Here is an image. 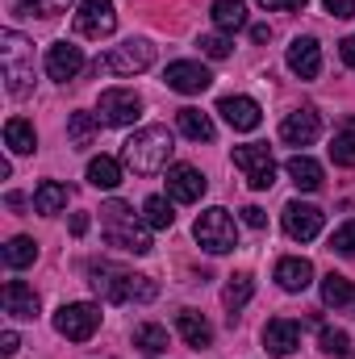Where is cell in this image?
Masks as SVG:
<instances>
[{"mask_svg": "<svg viewBox=\"0 0 355 359\" xmlns=\"http://www.w3.org/2000/svg\"><path fill=\"white\" fill-rule=\"evenodd\" d=\"M34 259H38V243H34V238L17 234V238H8V243H4V264H8L13 271H17V268H29Z\"/></svg>", "mask_w": 355, "mask_h": 359, "instance_id": "cell-30", "label": "cell"}, {"mask_svg": "<svg viewBox=\"0 0 355 359\" xmlns=\"http://www.w3.org/2000/svg\"><path fill=\"white\" fill-rule=\"evenodd\" d=\"M196 46H201V55H209V59H226V55H230V38H226V34H209V38H201Z\"/></svg>", "mask_w": 355, "mask_h": 359, "instance_id": "cell-38", "label": "cell"}, {"mask_svg": "<svg viewBox=\"0 0 355 359\" xmlns=\"http://www.w3.org/2000/svg\"><path fill=\"white\" fill-rule=\"evenodd\" d=\"M318 134H322V117L314 109H297L280 121V142H288V147H309V142H318Z\"/></svg>", "mask_w": 355, "mask_h": 359, "instance_id": "cell-14", "label": "cell"}, {"mask_svg": "<svg viewBox=\"0 0 355 359\" xmlns=\"http://www.w3.org/2000/svg\"><path fill=\"white\" fill-rule=\"evenodd\" d=\"M284 172H288V180H293L301 192H318V188H322V163L309 159V155H293V159L284 163Z\"/></svg>", "mask_w": 355, "mask_h": 359, "instance_id": "cell-23", "label": "cell"}, {"mask_svg": "<svg viewBox=\"0 0 355 359\" xmlns=\"http://www.w3.org/2000/svg\"><path fill=\"white\" fill-rule=\"evenodd\" d=\"M96 113H100L105 126H134L142 117V96L134 88H105Z\"/></svg>", "mask_w": 355, "mask_h": 359, "instance_id": "cell-9", "label": "cell"}, {"mask_svg": "<svg viewBox=\"0 0 355 359\" xmlns=\"http://www.w3.org/2000/svg\"><path fill=\"white\" fill-rule=\"evenodd\" d=\"M288 72L293 76H301V80H318V72H322V46H318V38H293V46H288Z\"/></svg>", "mask_w": 355, "mask_h": 359, "instance_id": "cell-16", "label": "cell"}, {"mask_svg": "<svg viewBox=\"0 0 355 359\" xmlns=\"http://www.w3.org/2000/svg\"><path fill=\"white\" fill-rule=\"evenodd\" d=\"M142 222H147L151 230H168V226L176 222L172 201H168V196H147V201H142Z\"/></svg>", "mask_w": 355, "mask_h": 359, "instance_id": "cell-31", "label": "cell"}, {"mask_svg": "<svg viewBox=\"0 0 355 359\" xmlns=\"http://www.w3.org/2000/svg\"><path fill=\"white\" fill-rule=\"evenodd\" d=\"M351 297H355V284L347 280V276H339V271L322 276V305H326V309H339V313H347Z\"/></svg>", "mask_w": 355, "mask_h": 359, "instance_id": "cell-26", "label": "cell"}, {"mask_svg": "<svg viewBox=\"0 0 355 359\" xmlns=\"http://www.w3.org/2000/svg\"><path fill=\"white\" fill-rule=\"evenodd\" d=\"M192 234H196V243H201L209 255H226V251H234V247H239V222H234V217H230V209H222V205L205 209V213L196 217Z\"/></svg>", "mask_w": 355, "mask_h": 359, "instance_id": "cell-5", "label": "cell"}, {"mask_svg": "<svg viewBox=\"0 0 355 359\" xmlns=\"http://www.w3.org/2000/svg\"><path fill=\"white\" fill-rule=\"evenodd\" d=\"M0 72L8 96H29L34 92V42L21 38L17 29L0 34Z\"/></svg>", "mask_w": 355, "mask_h": 359, "instance_id": "cell-4", "label": "cell"}, {"mask_svg": "<svg viewBox=\"0 0 355 359\" xmlns=\"http://www.w3.org/2000/svg\"><path fill=\"white\" fill-rule=\"evenodd\" d=\"M80 67H84V50H80L76 42H55V46L46 50V76H51V80L67 84V80L80 76Z\"/></svg>", "mask_w": 355, "mask_h": 359, "instance_id": "cell-15", "label": "cell"}, {"mask_svg": "<svg viewBox=\"0 0 355 359\" xmlns=\"http://www.w3.org/2000/svg\"><path fill=\"white\" fill-rule=\"evenodd\" d=\"M4 147H8L13 155H34V151H38L34 121H25V117H8V121H4Z\"/></svg>", "mask_w": 355, "mask_h": 359, "instance_id": "cell-22", "label": "cell"}, {"mask_svg": "<svg viewBox=\"0 0 355 359\" xmlns=\"http://www.w3.org/2000/svg\"><path fill=\"white\" fill-rule=\"evenodd\" d=\"M151 63H155V46H151V42H142V38H134V42L113 46L96 67H100V72H109V76H138V72H147Z\"/></svg>", "mask_w": 355, "mask_h": 359, "instance_id": "cell-6", "label": "cell"}, {"mask_svg": "<svg viewBox=\"0 0 355 359\" xmlns=\"http://www.w3.org/2000/svg\"><path fill=\"white\" fill-rule=\"evenodd\" d=\"M217 113H222L226 126L239 130V134H251V130H260V121H264V109H260L251 96H222V100H217Z\"/></svg>", "mask_w": 355, "mask_h": 359, "instance_id": "cell-13", "label": "cell"}, {"mask_svg": "<svg viewBox=\"0 0 355 359\" xmlns=\"http://www.w3.org/2000/svg\"><path fill=\"white\" fill-rule=\"evenodd\" d=\"M264 347L272 355H293L301 347V326L288 322V318H272L264 326Z\"/></svg>", "mask_w": 355, "mask_h": 359, "instance_id": "cell-19", "label": "cell"}, {"mask_svg": "<svg viewBox=\"0 0 355 359\" xmlns=\"http://www.w3.org/2000/svg\"><path fill=\"white\" fill-rule=\"evenodd\" d=\"M84 230H88V213H76V217H72V234H76V238H80V234H84Z\"/></svg>", "mask_w": 355, "mask_h": 359, "instance_id": "cell-44", "label": "cell"}, {"mask_svg": "<svg viewBox=\"0 0 355 359\" xmlns=\"http://www.w3.org/2000/svg\"><path fill=\"white\" fill-rule=\"evenodd\" d=\"M0 301H4V313L8 318H21V322H34L38 318V292L25 280H8L4 292H0Z\"/></svg>", "mask_w": 355, "mask_h": 359, "instance_id": "cell-18", "label": "cell"}, {"mask_svg": "<svg viewBox=\"0 0 355 359\" xmlns=\"http://www.w3.org/2000/svg\"><path fill=\"white\" fill-rule=\"evenodd\" d=\"M347 313H351V318H355V297H351V305H347Z\"/></svg>", "mask_w": 355, "mask_h": 359, "instance_id": "cell-46", "label": "cell"}, {"mask_svg": "<svg viewBox=\"0 0 355 359\" xmlns=\"http://www.w3.org/2000/svg\"><path fill=\"white\" fill-rule=\"evenodd\" d=\"M92 288L113 301V305H126V301H155L159 297V284L151 276H138V271H126V268H113V264H92Z\"/></svg>", "mask_w": 355, "mask_h": 359, "instance_id": "cell-3", "label": "cell"}, {"mask_svg": "<svg viewBox=\"0 0 355 359\" xmlns=\"http://www.w3.org/2000/svg\"><path fill=\"white\" fill-rule=\"evenodd\" d=\"M176 126L184 138H192V142H213V117L209 113H201V109H180L176 113Z\"/></svg>", "mask_w": 355, "mask_h": 359, "instance_id": "cell-25", "label": "cell"}, {"mask_svg": "<svg viewBox=\"0 0 355 359\" xmlns=\"http://www.w3.org/2000/svg\"><path fill=\"white\" fill-rule=\"evenodd\" d=\"M67 184H59V180H42L38 188H34V213H42V217H55L63 205H67Z\"/></svg>", "mask_w": 355, "mask_h": 359, "instance_id": "cell-24", "label": "cell"}, {"mask_svg": "<svg viewBox=\"0 0 355 359\" xmlns=\"http://www.w3.org/2000/svg\"><path fill=\"white\" fill-rule=\"evenodd\" d=\"M276 284H280L284 292H305V288L314 284V264L301 259V255L280 259V264H276Z\"/></svg>", "mask_w": 355, "mask_h": 359, "instance_id": "cell-20", "label": "cell"}, {"mask_svg": "<svg viewBox=\"0 0 355 359\" xmlns=\"http://www.w3.org/2000/svg\"><path fill=\"white\" fill-rule=\"evenodd\" d=\"M330 159H335L339 168H355V130L335 134V142H330Z\"/></svg>", "mask_w": 355, "mask_h": 359, "instance_id": "cell-36", "label": "cell"}, {"mask_svg": "<svg viewBox=\"0 0 355 359\" xmlns=\"http://www.w3.org/2000/svg\"><path fill=\"white\" fill-rule=\"evenodd\" d=\"M330 251H339V255H355V222L339 226V230L330 234Z\"/></svg>", "mask_w": 355, "mask_h": 359, "instance_id": "cell-37", "label": "cell"}, {"mask_svg": "<svg viewBox=\"0 0 355 359\" xmlns=\"http://www.w3.org/2000/svg\"><path fill=\"white\" fill-rule=\"evenodd\" d=\"M243 222H247V226H255V230H264V226H267V213L260 209V205H247V209H243Z\"/></svg>", "mask_w": 355, "mask_h": 359, "instance_id": "cell-41", "label": "cell"}, {"mask_svg": "<svg viewBox=\"0 0 355 359\" xmlns=\"http://www.w3.org/2000/svg\"><path fill=\"white\" fill-rule=\"evenodd\" d=\"M213 25L222 29V34H234V29H243L247 25V4L243 0H213Z\"/></svg>", "mask_w": 355, "mask_h": 359, "instance_id": "cell-27", "label": "cell"}, {"mask_svg": "<svg viewBox=\"0 0 355 359\" xmlns=\"http://www.w3.org/2000/svg\"><path fill=\"white\" fill-rule=\"evenodd\" d=\"M322 4H326V13H335V17H343V21L355 17V0H322Z\"/></svg>", "mask_w": 355, "mask_h": 359, "instance_id": "cell-40", "label": "cell"}, {"mask_svg": "<svg viewBox=\"0 0 355 359\" xmlns=\"http://www.w3.org/2000/svg\"><path fill=\"white\" fill-rule=\"evenodd\" d=\"M76 29L80 38H109L117 29V13H113V0H80V13H76Z\"/></svg>", "mask_w": 355, "mask_h": 359, "instance_id": "cell-11", "label": "cell"}, {"mask_svg": "<svg viewBox=\"0 0 355 359\" xmlns=\"http://www.w3.org/2000/svg\"><path fill=\"white\" fill-rule=\"evenodd\" d=\"M134 347H138L142 355H163V351H168V330L155 326V322H147V326L134 330Z\"/></svg>", "mask_w": 355, "mask_h": 359, "instance_id": "cell-32", "label": "cell"}, {"mask_svg": "<svg viewBox=\"0 0 355 359\" xmlns=\"http://www.w3.org/2000/svg\"><path fill=\"white\" fill-rule=\"evenodd\" d=\"M88 184L92 188H117V184H121V163L109 159V155L88 159Z\"/></svg>", "mask_w": 355, "mask_h": 359, "instance_id": "cell-29", "label": "cell"}, {"mask_svg": "<svg viewBox=\"0 0 355 359\" xmlns=\"http://www.w3.org/2000/svg\"><path fill=\"white\" fill-rule=\"evenodd\" d=\"M267 13H297V8H305L309 0H260Z\"/></svg>", "mask_w": 355, "mask_h": 359, "instance_id": "cell-39", "label": "cell"}, {"mask_svg": "<svg viewBox=\"0 0 355 359\" xmlns=\"http://www.w3.org/2000/svg\"><path fill=\"white\" fill-rule=\"evenodd\" d=\"M280 222H284V234H288L293 243H314V238L322 234V222H326V213H322L318 205L288 201V205H284V213H280Z\"/></svg>", "mask_w": 355, "mask_h": 359, "instance_id": "cell-10", "label": "cell"}, {"mask_svg": "<svg viewBox=\"0 0 355 359\" xmlns=\"http://www.w3.org/2000/svg\"><path fill=\"white\" fill-rule=\"evenodd\" d=\"M13 4H17V13H25V17H59V13L72 8V0H13Z\"/></svg>", "mask_w": 355, "mask_h": 359, "instance_id": "cell-34", "label": "cell"}, {"mask_svg": "<svg viewBox=\"0 0 355 359\" xmlns=\"http://www.w3.org/2000/svg\"><path fill=\"white\" fill-rule=\"evenodd\" d=\"M251 38H255V42H267V38H272V29H267V25H251Z\"/></svg>", "mask_w": 355, "mask_h": 359, "instance_id": "cell-45", "label": "cell"}, {"mask_svg": "<svg viewBox=\"0 0 355 359\" xmlns=\"http://www.w3.org/2000/svg\"><path fill=\"white\" fill-rule=\"evenodd\" d=\"M318 343H322V351L335 359H347L351 355V339H347V330H335V326H322V334H318Z\"/></svg>", "mask_w": 355, "mask_h": 359, "instance_id": "cell-35", "label": "cell"}, {"mask_svg": "<svg viewBox=\"0 0 355 359\" xmlns=\"http://www.w3.org/2000/svg\"><path fill=\"white\" fill-rule=\"evenodd\" d=\"M96 130H100V121H96L92 113H72V117H67V138H72L76 147H88L92 138H96Z\"/></svg>", "mask_w": 355, "mask_h": 359, "instance_id": "cell-33", "label": "cell"}, {"mask_svg": "<svg viewBox=\"0 0 355 359\" xmlns=\"http://www.w3.org/2000/svg\"><path fill=\"white\" fill-rule=\"evenodd\" d=\"M163 84H168L172 92L196 96V92H205L209 84H213V76H209V67H205V63H188V59H180V63H168Z\"/></svg>", "mask_w": 355, "mask_h": 359, "instance_id": "cell-12", "label": "cell"}, {"mask_svg": "<svg viewBox=\"0 0 355 359\" xmlns=\"http://www.w3.org/2000/svg\"><path fill=\"white\" fill-rule=\"evenodd\" d=\"M176 330L184 334V343H188L192 351H205V347H213V326H209V322H205L196 309H180Z\"/></svg>", "mask_w": 355, "mask_h": 359, "instance_id": "cell-21", "label": "cell"}, {"mask_svg": "<svg viewBox=\"0 0 355 359\" xmlns=\"http://www.w3.org/2000/svg\"><path fill=\"white\" fill-rule=\"evenodd\" d=\"M96 326H100V305H92V301H72L55 313V330L72 343H88Z\"/></svg>", "mask_w": 355, "mask_h": 359, "instance_id": "cell-7", "label": "cell"}, {"mask_svg": "<svg viewBox=\"0 0 355 359\" xmlns=\"http://www.w3.org/2000/svg\"><path fill=\"white\" fill-rule=\"evenodd\" d=\"M234 168L247 176V184H251L255 192H264V188L276 184V159H272V151H267L264 142L234 147Z\"/></svg>", "mask_w": 355, "mask_h": 359, "instance_id": "cell-8", "label": "cell"}, {"mask_svg": "<svg viewBox=\"0 0 355 359\" xmlns=\"http://www.w3.org/2000/svg\"><path fill=\"white\" fill-rule=\"evenodd\" d=\"M100 234L109 247L130 251V255H151V234L147 222L126 205V201H105L100 205Z\"/></svg>", "mask_w": 355, "mask_h": 359, "instance_id": "cell-1", "label": "cell"}, {"mask_svg": "<svg viewBox=\"0 0 355 359\" xmlns=\"http://www.w3.org/2000/svg\"><path fill=\"white\" fill-rule=\"evenodd\" d=\"M17 347H21V339H17L13 330H4V334H0V355H4V359L17 355Z\"/></svg>", "mask_w": 355, "mask_h": 359, "instance_id": "cell-42", "label": "cell"}, {"mask_svg": "<svg viewBox=\"0 0 355 359\" xmlns=\"http://www.w3.org/2000/svg\"><path fill=\"white\" fill-rule=\"evenodd\" d=\"M168 196H172V201H180V205L201 201V196H205V176H201L196 168H188V163L168 168Z\"/></svg>", "mask_w": 355, "mask_h": 359, "instance_id": "cell-17", "label": "cell"}, {"mask_svg": "<svg viewBox=\"0 0 355 359\" xmlns=\"http://www.w3.org/2000/svg\"><path fill=\"white\" fill-rule=\"evenodd\" d=\"M251 292H255V280H251L247 271H239V276H230V284L222 288V305L230 309V318H234V313H239V309H243V305L251 301Z\"/></svg>", "mask_w": 355, "mask_h": 359, "instance_id": "cell-28", "label": "cell"}, {"mask_svg": "<svg viewBox=\"0 0 355 359\" xmlns=\"http://www.w3.org/2000/svg\"><path fill=\"white\" fill-rule=\"evenodd\" d=\"M172 151H176V138H172L168 126H142V130H134V138L126 142L121 159H126V168H130L134 176H155V172L168 168Z\"/></svg>", "mask_w": 355, "mask_h": 359, "instance_id": "cell-2", "label": "cell"}, {"mask_svg": "<svg viewBox=\"0 0 355 359\" xmlns=\"http://www.w3.org/2000/svg\"><path fill=\"white\" fill-rule=\"evenodd\" d=\"M339 55H343V63H347V67L355 72V34H351V38H343V46H339Z\"/></svg>", "mask_w": 355, "mask_h": 359, "instance_id": "cell-43", "label": "cell"}]
</instances>
